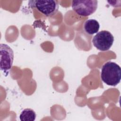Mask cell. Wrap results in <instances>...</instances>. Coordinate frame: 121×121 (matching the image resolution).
Wrapping results in <instances>:
<instances>
[{
	"mask_svg": "<svg viewBox=\"0 0 121 121\" xmlns=\"http://www.w3.org/2000/svg\"><path fill=\"white\" fill-rule=\"evenodd\" d=\"M101 78L106 85L116 86L120 82L121 79L120 66L112 61L106 62L101 68Z\"/></svg>",
	"mask_w": 121,
	"mask_h": 121,
	"instance_id": "6da1fadb",
	"label": "cell"
},
{
	"mask_svg": "<svg viewBox=\"0 0 121 121\" xmlns=\"http://www.w3.org/2000/svg\"><path fill=\"white\" fill-rule=\"evenodd\" d=\"M32 8L36 9L39 12L47 17H51L59 9V4L54 0H33L28 2Z\"/></svg>",
	"mask_w": 121,
	"mask_h": 121,
	"instance_id": "7a4b0ae2",
	"label": "cell"
},
{
	"mask_svg": "<svg viewBox=\"0 0 121 121\" xmlns=\"http://www.w3.org/2000/svg\"><path fill=\"white\" fill-rule=\"evenodd\" d=\"M98 1L95 0H78L72 1L71 7L78 15L87 17L93 14L97 8Z\"/></svg>",
	"mask_w": 121,
	"mask_h": 121,
	"instance_id": "3957f363",
	"label": "cell"
},
{
	"mask_svg": "<svg viewBox=\"0 0 121 121\" xmlns=\"http://www.w3.org/2000/svg\"><path fill=\"white\" fill-rule=\"evenodd\" d=\"M114 42L112 35L106 30H103L97 33L93 38L94 46L101 51H106L112 47Z\"/></svg>",
	"mask_w": 121,
	"mask_h": 121,
	"instance_id": "277c9868",
	"label": "cell"
},
{
	"mask_svg": "<svg viewBox=\"0 0 121 121\" xmlns=\"http://www.w3.org/2000/svg\"><path fill=\"white\" fill-rule=\"evenodd\" d=\"M0 70L7 76L12 66L14 60V52L8 45L5 43H0Z\"/></svg>",
	"mask_w": 121,
	"mask_h": 121,
	"instance_id": "5b68a950",
	"label": "cell"
},
{
	"mask_svg": "<svg viewBox=\"0 0 121 121\" xmlns=\"http://www.w3.org/2000/svg\"><path fill=\"white\" fill-rule=\"evenodd\" d=\"M83 28L87 34L93 35L98 32L100 28V25L96 20L90 19L86 20L84 22Z\"/></svg>",
	"mask_w": 121,
	"mask_h": 121,
	"instance_id": "8992f818",
	"label": "cell"
},
{
	"mask_svg": "<svg viewBox=\"0 0 121 121\" xmlns=\"http://www.w3.org/2000/svg\"><path fill=\"white\" fill-rule=\"evenodd\" d=\"M35 112L30 108L23 110L19 115L21 121H34L36 119Z\"/></svg>",
	"mask_w": 121,
	"mask_h": 121,
	"instance_id": "52a82bcc",
	"label": "cell"
}]
</instances>
